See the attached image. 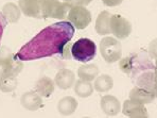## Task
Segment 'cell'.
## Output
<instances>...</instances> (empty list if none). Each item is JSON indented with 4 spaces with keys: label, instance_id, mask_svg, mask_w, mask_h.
Listing matches in <instances>:
<instances>
[{
    "label": "cell",
    "instance_id": "obj_16",
    "mask_svg": "<svg viewBox=\"0 0 157 118\" xmlns=\"http://www.w3.org/2000/svg\"><path fill=\"white\" fill-rule=\"evenodd\" d=\"M110 17L112 14L107 11H103L98 15L96 20V32L100 35H106V34H110Z\"/></svg>",
    "mask_w": 157,
    "mask_h": 118
},
{
    "label": "cell",
    "instance_id": "obj_5",
    "mask_svg": "<svg viewBox=\"0 0 157 118\" xmlns=\"http://www.w3.org/2000/svg\"><path fill=\"white\" fill-rule=\"evenodd\" d=\"M100 52L107 63H115L121 59V44L116 38L106 36L100 43Z\"/></svg>",
    "mask_w": 157,
    "mask_h": 118
},
{
    "label": "cell",
    "instance_id": "obj_9",
    "mask_svg": "<svg viewBox=\"0 0 157 118\" xmlns=\"http://www.w3.org/2000/svg\"><path fill=\"white\" fill-rule=\"evenodd\" d=\"M19 9L26 16L41 19L43 16V0H19Z\"/></svg>",
    "mask_w": 157,
    "mask_h": 118
},
{
    "label": "cell",
    "instance_id": "obj_23",
    "mask_svg": "<svg viewBox=\"0 0 157 118\" xmlns=\"http://www.w3.org/2000/svg\"><path fill=\"white\" fill-rule=\"evenodd\" d=\"M149 53L151 59H157V38L152 41V43L149 46Z\"/></svg>",
    "mask_w": 157,
    "mask_h": 118
},
{
    "label": "cell",
    "instance_id": "obj_15",
    "mask_svg": "<svg viewBox=\"0 0 157 118\" xmlns=\"http://www.w3.org/2000/svg\"><path fill=\"white\" fill-rule=\"evenodd\" d=\"M156 97L152 94L151 92L147 91L141 87H134L130 92V99L137 103H141V104H147V103L153 102V100Z\"/></svg>",
    "mask_w": 157,
    "mask_h": 118
},
{
    "label": "cell",
    "instance_id": "obj_24",
    "mask_svg": "<svg viewBox=\"0 0 157 118\" xmlns=\"http://www.w3.org/2000/svg\"><path fill=\"white\" fill-rule=\"evenodd\" d=\"M65 2H68L69 4H71V6H87V4H89L92 0H64Z\"/></svg>",
    "mask_w": 157,
    "mask_h": 118
},
{
    "label": "cell",
    "instance_id": "obj_18",
    "mask_svg": "<svg viewBox=\"0 0 157 118\" xmlns=\"http://www.w3.org/2000/svg\"><path fill=\"white\" fill-rule=\"evenodd\" d=\"M99 73V68L94 64H85L78 67V76L80 79L85 81H92L98 77Z\"/></svg>",
    "mask_w": 157,
    "mask_h": 118
},
{
    "label": "cell",
    "instance_id": "obj_7",
    "mask_svg": "<svg viewBox=\"0 0 157 118\" xmlns=\"http://www.w3.org/2000/svg\"><path fill=\"white\" fill-rule=\"evenodd\" d=\"M67 18L78 30L85 29L91 22V13L83 6H73L70 8Z\"/></svg>",
    "mask_w": 157,
    "mask_h": 118
},
{
    "label": "cell",
    "instance_id": "obj_10",
    "mask_svg": "<svg viewBox=\"0 0 157 118\" xmlns=\"http://www.w3.org/2000/svg\"><path fill=\"white\" fill-rule=\"evenodd\" d=\"M122 112L125 116L128 117H147L149 114L147 112V108H144V104L141 103H137L135 101L128 100L124 101L123 103V108Z\"/></svg>",
    "mask_w": 157,
    "mask_h": 118
},
{
    "label": "cell",
    "instance_id": "obj_14",
    "mask_svg": "<svg viewBox=\"0 0 157 118\" xmlns=\"http://www.w3.org/2000/svg\"><path fill=\"white\" fill-rule=\"evenodd\" d=\"M54 85L55 83L53 82V80L49 77H41L39 78L35 83L34 89L37 92L39 96L48 98L52 95V92H54Z\"/></svg>",
    "mask_w": 157,
    "mask_h": 118
},
{
    "label": "cell",
    "instance_id": "obj_2",
    "mask_svg": "<svg viewBox=\"0 0 157 118\" xmlns=\"http://www.w3.org/2000/svg\"><path fill=\"white\" fill-rule=\"evenodd\" d=\"M119 67L131 78L136 86L147 89L155 96L157 85L156 67L147 53L141 51L125 57L120 61Z\"/></svg>",
    "mask_w": 157,
    "mask_h": 118
},
{
    "label": "cell",
    "instance_id": "obj_20",
    "mask_svg": "<svg viewBox=\"0 0 157 118\" xmlns=\"http://www.w3.org/2000/svg\"><path fill=\"white\" fill-rule=\"evenodd\" d=\"M113 86H114V81L108 75H102L94 79V87L99 92H107L113 88Z\"/></svg>",
    "mask_w": 157,
    "mask_h": 118
},
{
    "label": "cell",
    "instance_id": "obj_13",
    "mask_svg": "<svg viewBox=\"0 0 157 118\" xmlns=\"http://www.w3.org/2000/svg\"><path fill=\"white\" fill-rule=\"evenodd\" d=\"M20 103L28 111H37L43 106L41 96H39L36 92H25L20 98Z\"/></svg>",
    "mask_w": 157,
    "mask_h": 118
},
{
    "label": "cell",
    "instance_id": "obj_19",
    "mask_svg": "<svg viewBox=\"0 0 157 118\" xmlns=\"http://www.w3.org/2000/svg\"><path fill=\"white\" fill-rule=\"evenodd\" d=\"M2 14L6 18L8 22H17L20 18V9L15 3L9 2L6 3L2 8Z\"/></svg>",
    "mask_w": 157,
    "mask_h": 118
},
{
    "label": "cell",
    "instance_id": "obj_25",
    "mask_svg": "<svg viewBox=\"0 0 157 118\" xmlns=\"http://www.w3.org/2000/svg\"><path fill=\"white\" fill-rule=\"evenodd\" d=\"M6 26H8V20H6V17H4V15L2 14V12H0V41H1L2 34H3V31Z\"/></svg>",
    "mask_w": 157,
    "mask_h": 118
},
{
    "label": "cell",
    "instance_id": "obj_12",
    "mask_svg": "<svg viewBox=\"0 0 157 118\" xmlns=\"http://www.w3.org/2000/svg\"><path fill=\"white\" fill-rule=\"evenodd\" d=\"M101 108L108 116H116L121 111L119 100L112 95H105L101 98Z\"/></svg>",
    "mask_w": 157,
    "mask_h": 118
},
{
    "label": "cell",
    "instance_id": "obj_22",
    "mask_svg": "<svg viewBox=\"0 0 157 118\" xmlns=\"http://www.w3.org/2000/svg\"><path fill=\"white\" fill-rule=\"evenodd\" d=\"M17 85L18 81L15 76H0V91L3 92H13Z\"/></svg>",
    "mask_w": 157,
    "mask_h": 118
},
{
    "label": "cell",
    "instance_id": "obj_8",
    "mask_svg": "<svg viewBox=\"0 0 157 118\" xmlns=\"http://www.w3.org/2000/svg\"><path fill=\"white\" fill-rule=\"evenodd\" d=\"M110 31L119 39H125L132 32V25L126 18L114 14L110 17Z\"/></svg>",
    "mask_w": 157,
    "mask_h": 118
},
{
    "label": "cell",
    "instance_id": "obj_21",
    "mask_svg": "<svg viewBox=\"0 0 157 118\" xmlns=\"http://www.w3.org/2000/svg\"><path fill=\"white\" fill-rule=\"evenodd\" d=\"M75 92L81 98H87V97L91 96L92 92H94V86L90 84L89 81L85 80H78L75 83Z\"/></svg>",
    "mask_w": 157,
    "mask_h": 118
},
{
    "label": "cell",
    "instance_id": "obj_17",
    "mask_svg": "<svg viewBox=\"0 0 157 118\" xmlns=\"http://www.w3.org/2000/svg\"><path fill=\"white\" fill-rule=\"evenodd\" d=\"M78 108V101L73 97L66 96L62 98L57 103V110L62 115H70L75 113Z\"/></svg>",
    "mask_w": 157,
    "mask_h": 118
},
{
    "label": "cell",
    "instance_id": "obj_26",
    "mask_svg": "<svg viewBox=\"0 0 157 118\" xmlns=\"http://www.w3.org/2000/svg\"><path fill=\"white\" fill-rule=\"evenodd\" d=\"M123 0H102V2L107 6H117L122 3Z\"/></svg>",
    "mask_w": 157,
    "mask_h": 118
},
{
    "label": "cell",
    "instance_id": "obj_6",
    "mask_svg": "<svg viewBox=\"0 0 157 118\" xmlns=\"http://www.w3.org/2000/svg\"><path fill=\"white\" fill-rule=\"evenodd\" d=\"M71 4L68 2H59V0H43V16L44 18L51 17L63 19L67 17Z\"/></svg>",
    "mask_w": 157,
    "mask_h": 118
},
{
    "label": "cell",
    "instance_id": "obj_11",
    "mask_svg": "<svg viewBox=\"0 0 157 118\" xmlns=\"http://www.w3.org/2000/svg\"><path fill=\"white\" fill-rule=\"evenodd\" d=\"M54 83L57 87L61 89H68L75 83V76L73 71L69 69H61L59 73L55 75Z\"/></svg>",
    "mask_w": 157,
    "mask_h": 118
},
{
    "label": "cell",
    "instance_id": "obj_27",
    "mask_svg": "<svg viewBox=\"0 0 157 118\" xmlns=\"http://www.w3.org/2000/svg\"><path fill=\"white\" fill-rule=\"evenodd\" d=\"M155 67H156V75H157V59H156V64H155ZM156 87H157V85H156ZM156 92V91H155Z\"/></svg>",
    "mask_w": 157,
    "mask_h": 118
},
{
    "label": "cell",
    "instance_id": "obj_4",
    "mask_svg": "<svg viewBox=\"0 0 157 118\" xmlns=\"http://www.w3.org/2000/svg\"><path fill=\"white\" fill-rule=\"evenodd\" d=\"M71 55L73 60L87 63L94 59L97 54L96 44L89 38H80L71 46Z\"/></svg>",
    "mask_w": 157,
    "mask_h": 118
},
{
    "label": "cell",
    "instance_id": "obj_1",
    "mask_svg": "<svg viewBox=\"0 0 157 118\" xmlns=\"http://www.w3.org/2000/svg\"><path fill=\"white\" fill-rule=\"evenodd\" d=\"M75 35V27L69 20L55 22L36 34L24 45L15 57L20 61H33L55 54H63L64 49Z\"/></svg>",
    "mask_w": 157,
    "mask_h": 118
},
{
    "label": "cell",
    "instance_id": "obj_3",
    "mask_svg": "<svg viewBox=\"0 0 157 118\" xmlns=\"http://www.w3.org/2000/svg\"><path fill=\"white\" fill-rule=\"evenodd\" d=\"M24 68V61L15 57L9 48H0V76H15L21 73Z\"/></svg>",
    "mask_w": 157,
    "mask_h": 118
}]
</instances>
